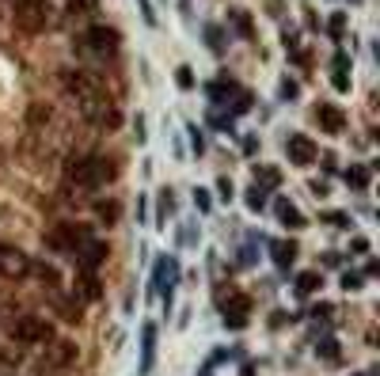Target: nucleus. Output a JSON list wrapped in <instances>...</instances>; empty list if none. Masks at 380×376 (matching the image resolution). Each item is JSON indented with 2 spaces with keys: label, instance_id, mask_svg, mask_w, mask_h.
Here are the masks:
<instances>
[{
  "label": "nucleus",
  "instance_id": "1a4fd4ad",
  "mask_svg": "<svg viewBox=\"0 0 380 376\" xmlns=\"http://www.w3.org/2000/svg\"><path fill=\"white\" fill-rule=\"evenodd\" d=\"M247 312H251V300H247L244 293H236L225 304V323L232 327V331H240V327H247Z\"/></svg>",
  "mask_w": 380,
  "mask_h": 376
},
{
  "label": "nucleus",
  "instance_id": "cd10ccee",
  "mask_svg": "<svg viewBox=\"0 0 380 376\" xmlns=\"http://www.w3.org/2000/svg\"><path fill=\"white\" fill-rule=\"evenodd\" d=\"M175 80H179V88H190V84H194V77L187 69H179V77H175Z\"/></svg>",
  "mask_w": 380,
  "mask_h": 376
},
{
  "label": "nucleus",
  "instance_id": "20e7f679",
  "mask_svg": "<svg viewBox=\"0 0 380 376\" xmlns=\"http://www.w3.org/2000/svg\"><path fill=\"white\" fill-rule=\"evenodd\" d=\"M15 23H20L23 31L39 34V31H46V23H50V12H46L42 0H23V4H15Z\"/></svg>",
  "mask_w": 380,
  "mask_h": 376
},
{
  "label": "nucleus",
  "instance_id": "bb28decb",
  "mask_svg": "<svg viewBox=\"0 0 380 376\" xmlns=\"http://www.w3.org/2000/svg\"><path fill=\"white\" fill-rule=\"evenodd\" d=\"M320 350H323V357H339V346H335V342H331V338H327V342H323V346H320Z\"/></svg>",
  "mask_w": 380,
  "mask_h": 376
},
{
  "label": "nucleus",
  "instance_id": "f3484780",
  "mask_svg": "<svg viewBox=\"0 0 380 376\" xmlns=\"http://www.w3.org/2000/svg\"><path fill=\"white\" fill-rule=\"evenodd\" d=\"M320 285H323V278L316 274V270H308V274H301V278H296V293H304V297H308V293H316Z\"/></svg>",
  "mask_w": 380,
  "mask_h": 376
},
{
  "label": "nucleus",
  "instance_id": "4be33fe9",
  "mask_svg": "<svg viewBox=\"0 0 380 376\" xmlns=\"http://www.w3.org/2000/svg\"><path fill=\"white\" fill-rule=\"evenodd\" d=\"M232 23L240 27V34H244V39H251V34H255V31H251V20H247L244 12H232Z\"/></svg>",
  "mask_w": 380,
  "mask_h": 376
},
{
  "label": "nucleus",
  "instance_id": "7ed1b4c3",
  "mask_svg": "<svg viewBox=\"0 0 380 376\" xmlns=\"http://www.w3.org/2000/svg\"><path fill=\"white\" fill-rule=\"evenodd\" d=\"M84 240H88V232L80 228V224H72V221H65V224H58V228L46 232V243H50L53 251H61V255H77V247Z\"/></svg>",
  "mask_w": 380,
  "mask_h": 376
},
{
  "label": "nucleus",
  "instance_id": "412c9836",
  "mask_svg": "<svg viewBox=\"0 0 380 376\" xmlns=\"http://www.w3.org/2000/svg\"><path fill=\"white\" fill-rule=\"evenodd\" d=\"M58 312H61V319H69V323H72V319H80V304H77V300H58Z\"/></svg>",
  "mask_w": 380,
  "mask_h": 376
},
{
  "label": "nucleus",
  "instance_id": "b1692460",
  "mask_svg": "<svg viewBox=\"0 0 380 376\" xmlns=\"http://www.w3.org/2000/svg\"><path fill=\"white\" fill-rule=\"evenodd\" d=\"M342 31H346V15H331V34H335V39H342Z\"/></svg>",
  "mask_w": 380,
  "mask_h": 376
},
{
  "label": "nucleus",
  "instance_id": "6ab92c4d",
  "mask_svg": "<svg viewBox=\"0 0 380 376\" xmlns=\"http://www.w3.org/2000/svg\"><path fill=\"white\" fill-rule=\"evenodd\" d=\"M346 183L358 186V190H365V186H369V171H365V167H350V171H346Z\"/></svg>",
  "mask_w": 380,
  "mask_h": 376
},
{
  "label": "nucleus",
  "instance_id": "c85d7f7f",
  "mask_svg": "<svg viewBox=\"0 0 380 376\" xmlns=\"http://www.w3.org/2000/svg\"><path fill=\"white\" fill-rule=\"evenodd\" d=\"M335 88H339V91L350 88V77H346V72H335Z\"/></svg>",
  "mask_w": 380,
  "mask_h": 376
},
{
  "label": "nucleus",
  "instance_id": "0eeeda50",
  "mask_svg": "<svg viewBox=\"0 0 380 376\" xmlns=\"http://www.w3.org/2000/svg\"><path fill=\"white\" fill-rule=\"evenodd\" d=\"M72 361H77V342H69V338H50L46 342V365L69 369Z\"/></svg>",
  "mask_w": 380,
  "mask_h": 376
},
{
  "label": "nucleus",
  "instance_id": "2f4dec72",
  "mask_svg": "<svg viewBox=\"0 0 380 376\" xmlns=\"http://www.w3.org/2000/svg\"><path fill=\"white\" fill-rule=\"evenodd\" d=\"M327 221H331V224H339V228H342V224H350V221H346V213H327Z\"/></svg>",
  "mask_w": 380,
  "mask_h": 376
},
{
  "label": "nucleus",
  "instance_id": "4468645a",
  "mask_svg": "<svg viewBox=\"0 0 380 376\" xmlns=\"http://www.w3.org/2000/svg\"><path fill=\"white\" fill-rule=\"evenodd\" d=\"M270 255H274L277 266H289V262L296 259V243L293 240H274L270 243Z\"/></svg>",
  "mask_w": 380,
  "mask_h": 376
},
{
  "label": "nucleus",
  "instance_id": "aec40b11",
  "mask_svg": "<svg viewBox=\"0 0 380 376\" xmlns=\"http://www.w3.org/2000/svg\"><path fill=\"white\" fill-rule=\"evenodd\" d=\"M247 205H251V209H263L266 205V186H251V190H247Z\"/></svg>",
  "mask_w": 380,
  "mask_h": 376
},
{
  "label": "nucleus",
  "instance_id": "473e14b6",
  "mask_svg": "<svg viewBox=\"0 0 380 376\" xmlns=\"http://www.w3.org/2000/svg\"><path fill=\"white\" fill-rule=\"evenodd\" d=\"M282 96H285V99H293V96H296V84L285 80V84H282Z\"/></svg>",
  "mask_w": 380,
  "mask_h": 376
},
{
  "label": "nucleus",
  "instance_id": "a211bd4d",
  "mask_svg": "<svg viewBox=\"0 0 380 376\" xmlns=\"http://www.w3.org/2000/svg\"><path fill=\"white\" fill-rule=\"evenodd\" d=\"M31 270H34V274H39L50 289H53V285H61V274H58L53 266H46V262H39V266H31Z\"/></svg>",
  "mask_w": 380,
  "mask_h": 376
},
{
  "label": "nucleus",
  "instance_id": "5701e85b",
  "mask_svg": "<svg viewBox=\"0 0 380 376\" xmlns=\"http://www.w3.org/2000/svg\"><path fill=\"white\" fill-rule=\"evenodd\" d=\"M152 338H156V327L148 323L145 327V369H148V361H152Z\"/></svg>",
  "mask_w": 380,
  "mask_h": 376
},
{
  "label": "nucleus",
  "instance_id": "393cba45",
  "mask_svg": "<svg viewBox=\"0 0 380 376\" xmlns=\"http://www.w3.org/2000/svg\"><path fill=\"white\" fill-rule=\"evenodd\" d=\"M31 122H50V107H31Z\"/></svg>",
  "mask_w": 380,
  "mask_h": 376
},
{
  "label": "nucleus",
  "instance_id": "c756f323",
  "mask_svg": "<svg viewBox=\"0 0 380 376\" xmlns=\"http://www.w3.org/2000/svg\"><path fill=\"white\" fill-rule=\"evenodd\" d=\"M342 285H346V289H361V278L358 274H346V278H342Z\"/></svg>",
  "mask_w": 380,
  "mask_h": 376
},
{
  "label": "nucleus",
  "instance_id": "f257e3e1",
  "mask_svg": "<svg viewBox=\"0 0 380 376\" xmlns=\"http://www.w3.org/2000/svg\"><path fill=\"white\" fill-rule=\"evenodd\" d=\"M118 175V167L110 164L107 156H88V160H77V164H69V179L77 186H103L110 179Z\"/></svg>",
  "mask_w": 380,
  "mask_h": 376
},
{
  "label": "nucleus",
  "instance_id": "f03ea898",
  "mask_svg": "<svg viewBox=\"0 0 380 376\" xmlns=\"http://www.w3.org/2000/svg\"><path fill=\"white\" fill-rule=\"evenodd\" d=\"M4 331L12 342H23V346H46L53 338V327L39 316H15V319H8Z\"/></svg>",
  "mask_w": 380,
  "mask_h": 376
},
{
  "label": "nucleus",
  "instance_id": "dca6fc26",
  "mask_svg": "<svg viewBox=\"0 0 380 376\" xmlns=\"http://www.w3.org/2000/svg\"><path fill=\"white\" fill-rule=\"evenodd\" d=\"M80 293H84L88 300H96L99 293H103V289H99V278H96V270H84V274H80Z\"/></svg>",
  "mask_w": 380,
  "mask_h": 376
},
{
  "label": "nucleus",
  "instance_id": "a878e982",
  "mask_svg": "<svg viewBox=\"0 0 380 376\" xmlns=\"http://www.w3.org/2000/svg\"><path fill=\"white\" fill-rule=\"evenodd\" d=\"M194 205H198V209H209V194H202V190H194Z\"/></svg>",
  "mask_w": 380,
  "mask_h": 376
},
{
  "label": "nucleus",
  "instance_id": "f8f14e48",
  "mask_svg": "<svg viewBox=\"0 0 380 376\" xmlns=\"http://www.w3.org/2000/svg\"><path fill=\"white\" fill-rule=\"evenodd\" d=\"M316 122H320V129H327V134H342V129H346V115H342L339 107H327V103L316 110Z\"/></svg>",
  "mask_w": 380,
  "mask_h": 376
},
{
  "label": "nucleus",
  "instance_id": "ddd939ff",
  "mask_svg": "<svg viewBox=\"0 0 380 376\" xmlns=\"http://www.w3.org/2000/svg\"><path fill=\"white\" fill-rule=\"evenodd\" d=\"M274 213H277V221H282L285 228H304V224H308V221L301 217V209H296L289 198H277V202H274Z\"/></svg>",
  "mask_w": 380,
  "mask_h": 376
},
{
  "label": "nucleus",
  "instance_id": "9b49d317",
  "mask_svg": "<svg viewBox=\"0 0 380 376\" xmlns=\"http://www.w3.org/2000/svg\"><path fill=\"white\" fill-rule=\"evenodd\" d=\"M61 84H65V88H69V91H72V96H77L80 103H84V99H91V96H99V91H96V80H91V77H84V72H65V77H61Z\"/></svg>",
  "mask_w": 380,
  "mask_h": 376
},
{
  "label": "nucleus",
  "instance_id": "2eb2a0df",
  "mask_svg": "<svg viewBox=\"0 0 380 376\" xmlns=\"http://www.w3.org/2000/svg\"><path fill=\"white\" fill-rule=\"evenodd\" d=\"M91 209H96V217L103 221V224H118V217H122V205H118V202H103V198H99Z\"/></svg>",
  "mask_w": 380,
  "mask_h": 376
},
{
  "label": "nucleus",
  "instance_id": "7c9ffc66",
  "mask_svg": "<svg viewBox=\"0 0 380 376\" xmlns=\"http://www.w3.org/2000/svg\"><path fill=\"white\" fill-rule=\"evenodd\" d=\"M217 186H221V198H232V183H228V179H221Z\"/></svg>",
  "mask_w": 380,
  "mask_h": 376
},
{
  "label": "nucleus",
  "instance_id": "423d86ee",
  "mask_svg": "<svg viewBox=\"0 0 380 376\" xmlns=\"http://www.w3.org/2000/svg\"><path fill=\"white\" fill-rule=\"evenodd\" d=\"M27 270H31V259H27L20 247L0 243V274H4V278H23Z\"/></svg>",
  "mask_w": 380,
  "mask_h": 376
},
{
  "label": "nucleus",
  "instance_id": "6e6552de",
  "mask_svg": "<svg viewBox=\"0 0 380 376\" xmlns=\"http://www.w3.org/2000/svg\"><path fill=\"white\" fill-rule=\"evenodd\" d=\"M88 46H91V50H99V53H114L118 50V31H114V27L96 23L88 31Z\"/></svg>",
  "mask_w": 380,
  "mask_h": 376
},
{
  "label": "nucleus",
  "instance_id": "9d476101",
  "mask_svg": "<svg viewBox=\"0 0 380 376\" xmlns=\"http://www.w3.org/2000/svg\"><path fill=\"white\" fill-rule=\"evenodd\" d=\"M77 262L84 270H96L99 262H107V243H99V240H84L77 247Z\"/></svg>",
  "mask_w": 380,
  "mask_h": 376
},
{
  "label": "nucleus",
  "instance_id": "39448f33",
  "mask_svg": "<svg viewBox=\"0 0 380 376\" xmlns=\"http://www.w3.org/2000/svg\"><path fill=\"white\" fill-rule=\"evenodd\" d=\"M285 156H289V164H296V167H308V164H316V160H320V148H316V141H312V137L293 134L289 141H285Z\"/></svg>",
  "mask_w": 380,
  "mask_h": 376
}]
</instances>
